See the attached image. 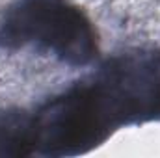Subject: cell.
Returning a JSON list of instances; mask_svg holds the SVG:
<instances>
[{"mask_svg":"<svg viewBox=\"0 0 160 158\" xmlns=\"http://www.w3.org/2000/svg\"><path fill=\"white\" fill-rule=\"evenodd\" d=\"M71 87L101 143L121 126L160 121V47L116 54Z\"/></svg>","mask_w":160,"mask_h":158,"instance_id":"cell-1","label":"cell"},{"mask_svg":"<svg viewBox=\"0 0 160 158\" xmlns=\"http://www.w3.org/2000/svg\"><path fill=\"white\" fill-rule=\"evenodd\" d=\"M0 47L34 48L82 67L99 56V36L89 17L71 0H13L0 19Z\"/></svg>","mask_w":160,"mask_h":158,"instance_id":"cell-2","label":"cell"},{"mask_svg":"<svg viewBox=\"0 0 160 158\" xmlns=\"http://www.w3.org/2000/svg\"><path fill=\"white\" fill-rule=\"evenodd\" d=\"M32 155L30 114L24 110H0V156Z\"/></svg>","mask_w":160,"mask_h":158,"instance_id":"cell-3","label":"cell"}]
</instances>
